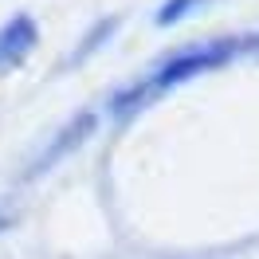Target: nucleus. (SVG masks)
I'll return each instance as SVG.
<instances>
[{
	"instance_id": "f257e3e1",
	"label": "nucleus",
	"mask_w": 259,
	"mask_h": 259,
	"mask_svg": "<svg viewBox=\"0 0 259 259\" xmlns=\"http://www.w3.org/2000/svg\"><path fill=\"white\" fill-rule=\"evenodd\" d=\"M232 44H204V48L196 51H185V55H177V59H169V63H161V71L153 75L149 82H142L138 91H130V95H122L118 102H114V110L122 114L126 106H134V102H146L153 91H165V87H177V82L193 79V75H200V71H208V67L224 63L228 55H232Z\"/></svg>"
},
{
	"instance_id": "f03ea898",
	"label": "nucleus",
	"mask_w": 259,
	"mask_h": 259,
	"mask_svg": "<svg viewBox=\"0 0 259 259\" xmlns=\"http://www.w3.org/2000/svg\"><path fill=\"white\" fill-rule=\"evenodd\" d=\"M32 48H35V24L28 16H16L12 24H4L0 28V71L16 67Z\"/></svg>"
},
{
	"instance_id": "7ed1b4c3",
	"label": "nucleus",
	"mask_w": 259,
	"mask_h": 259,
	"mask_svg": "<svg viewBox=\"0 0 259 259\" xmlns=\"http://www.w3.org/2000/svg\"><path fill=\"white\" fill-rule=\"evenodd\" d=\"M91 126H95V114H87V118H79L75 126H67V134H59V142H55V146H51L48 153L39 157V161H35V169H48V165H55V161H59V157L67 153V149H75L82 138L91 134Z\"/></svg>"
},
{
	"instance_id": "20e7f679",
	"label": "nucleus",
	"mask_w": 259,
	"mask_h": 259,
	"mask_svg": "<svg viewBox=\"0 0 259 259\" xmlns=\"http://www.w3.org/2000/svg\"><path fill=\"white\" fill-rule=\"evenodd\" d=\"M196 4H200V0H169L165 8H157V16H153V20H157L161 28H169V24H177L181 16H189Z\"/></svg>"
}]
</instances>
